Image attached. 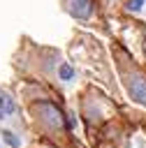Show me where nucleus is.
<instances>
[{
	"label": "nucleus",
	"instance_id": "nucleus-1",
	"mask_svg": "<svg viewBox=\"0 0 146 148\" xmlns=\"http://www.w3.org/2000/svg\"><path fill=\"white\" fill-rule=\"evenodd\" d=\"M127 92L134 102L139 104H146V79L139 76V74H132L127 79Z\"/></svg>",
	"mask_w": 146,
	"mask_h": 148
},
{
	"label": "nucleus",
	"instance_id": "nucleus-2",
	"mask_svg": "<svg viewBox=\"0 0 146 148\" xmlns=\"http://www.w3.org/2000/svg\"><path fill=\"white\" fill-rule=\"evenodd\" d=\"M67 12L79 18V21H86L90 18L93 14V0H67Z\"/></svg>",
	"mask_w": 146,
	"mask_h": 148
},
{
	"label": "nucleus",
	"instance_id": "nucleus-3",
	"mask_svg": "<svg viewBox=\"0 0 146 148\" xmlns=\"http://www.w3.org/2000/svg\"><path fill=\"white\" fill-rule=\"evenodd\" d=\"M37 111L42 113V118H44L51 127H60V125H63V113H60L51 102H37Z\"/></svg>",
	"mask_w": 146,
	"mask_h": 148
},
{
	"label": "nucleus",
	"instance_id": "nucleus-4",
	"mask_svg": "<svg viewBox=\"0 0 146 148\" xmlns=\"http://www.w3.org/2000/svg\"><path fill=\"white\" fill-rule=\"evenodd\" d=\"M16 102L12 99V95H7V92H2L0 90V116H12V113H16Z\"/></svg>",
	"mask_w": 146,
	"mask_h": 148
},
{
	"label": "nucleus",
	"instance_id": "nucleus-5",
	"mask_svg": "<svg viewBox=\"0 0 146 148\" xmlns=\"http://www.w3.org/2000/svg\"><path fill=\"white\" fill-rule=\"evenodd\" d=\"M58 76H60V81H72L74 79V67L70 65V62H63L60 67H58Z\"/></svg>",
	"mask_w": 146,
	"mask_h": 148
},
{
	"label": "nucleus",
	"instance_id": "nucleus-6",
	"mask_svg": "<svg viewBox=\"0 0 146 148\" xmlns=\"http://www.w3.org/2000/svg\"><path fill=\"white\" fill-rule=\"evenodd\" d=\"M2 136H5V143H7V146H12V148H19V146H21V139H19L14 132L5 130V132H2Z\"/></svg>",
	"mask_w": 146,
	"mask_h": 148
},
{
	"label": "nucleus",
	"instance_id": "nucleus-7",
	"mask_svg": "<svg viewBox=\"0 0 146 148\" xmlns=\"http://www.w3.org/2000/svg\"><path fill=\"white\" fill-rule=\"evenodd\" d=\"M127 7H130L132 12H137V9L144 7V0H127Z\"/></svg>",
	"mask_w": 146,
	"mask_h": 148
}]
</instances>
